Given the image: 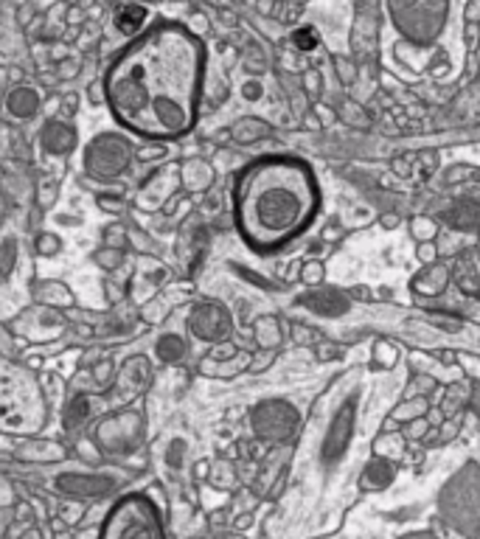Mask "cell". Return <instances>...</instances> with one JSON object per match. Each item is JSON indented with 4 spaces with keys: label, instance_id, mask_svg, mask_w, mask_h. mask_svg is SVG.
I'll return each mask as SVG.
<instances>
[{
    "label": "cell",
    "instance_id": "obj_12",
    "mask_svg": "<svg viewBox=\"0 0 480 539\" xmlns=\"http://www.w3.org/2000/svg\"><path fill=\"white\" fill-rule=\"evenodd\" d=\"M192 326L200 340H222V338H227V331H231V318H227L225 309L205 304L194 312Z\"/></svg>",
    "mask_w": 480,
    "mask_h": 539
},
{
    "label": "cell",
    "instance_id": "obj_15",
    "mask_svg": "<svg viewBox=\"0 0 480 539\" xmlns=\"http://www.w3.org/2000/svg\"><path fill=\"white\" fill-rule=\"evenodd\" d=\"M469 397H472V382L469 380H458V382H450L444 399H441V416L444 419H452V416H461L464 413V405H469Z\"/></svg>",
    "mask_w": 480,
    "mask_h": 539
},
{
    "label": "cell",
    "instance_id": "obj_33",
    "mask_svg": "<svg viewBox=\"0 0 480 539\" xmlns=\"http://www.w3.org/2000/svg\"><path fill=\"white\" fill-rule=\"evenodd\" d=\"M380 222H382V227H385V231H393V227H399V217H396V214H382L380 217Z\"/></svg>",
    "mask_w": 480,
    "mask_h": 539
},
{
    "label": "cell",
    "instance_id": "obj_1",
    "mask_svg": "<svg viewBox=\"0 0 480 539\" xmlns=\"http://www.w3.org/2000/svg\"><path fill=\"white\" fill-rule=\"evenodd\" d=\"M202 48L180 26H160L124 51L107 73V101L127 130L177 138L192 130Z\"/></svg>",
    "mask_w": 480,
    "mask_h": 539
},
{
    "label": "cell",
    "instance_id": "obj_23",
    "mask_svg": "<svg viewBox=\"0 0 480 539\" xmlns=\"http://www.w3.org/2000/svg\"><path fill=\"white\" fill-rule=\"evenodd\" d=\"M430 427H433V424L427 422V416H422V419H413V422H407L402 435H405L407 441H422L424 435L430 432Z\"/></svg>",
    "mask_w": 480,
    "mask_h": 539
},
{
    "label": "cell",
    "instance_id": "obj_31",
    "mask_svg": "<svg viewBox=\"0 0 480 539\" xmlns=\"http://www.w3.org/2000/svg\"><path fill=\"white\" fill-rule=\"evenodd\" d=\"M469 407L475 413V419L480 424V382H472V397H469Z\"/></svg>",
    "mask_w": 480,
    "mask_h": 539
},
{
    "label": "cell",
    "instance_id": "obj_3",
    "mask_svg": "<svg viewBox=\"0 0 480 539\" xmlns=\"http://www.w3.org/2000/svg\"><path fill=\"white\" fill-rule=\"evenodd\" d=\"M438 523L452 536L469 539L480 531V464L467 461L441 486L435 500Z\"/></svg>",
    "mask_w": 480,
    "mask_h": 539
},
{
    "label": "cell",
    "instance_id": "obj_9",
    "mask_svg": "<svg viewBox=\"0 0 480 539\" xmlns=\"http://www.w3.org/2000/svg\"><path fill=\"white\" fill-rule=\"evenodd\" d=\"M450 284H452L450 267L441 264V261H435V264L422 267L419 273L410 278V293L422 295V298H441L450 289Z\"/></svg>",
    "mask_w": 480,
    "mask_h": 539
},
{
    "label": "cell",
    "instance_id": "obj_26",
    "mask_svg": "<svg viewBox=\"0 0 480 539\" xmlns=\"http://www.w3.org/2000/svg\"><path fill=\"white\" fill-rule=\"evenodd\" d=\"M138 20H143V9H127L118 17V23H121L124 31H133L138 26Z\"/></svg>",
    "mask_w": 480,
    "mask_h": 539
},
{
    "label": "cell",
    "instance_id": "obj_14",
    "mask_svg": "<svg viewBox=\"0 0 480 539\" xmlns=\"http://www.w3.org/2000/svg\"><path fill=\"white\" fill-rule=\"evenodd\" d=\"M59 489L79 497H99L113 489V481L99 478V475H90V478L88 475H68V478H59Z\"/></svg>",
    "mask_w": 480,
    "mask_h": 539
},
{
    "label": "cell",
    "instance_id": "obj_10",
    "mask_svg": "<svg viewBox=\"0 0 480 539\" xmlns=\"http://www.w3.org/2000/svg\"><path fill=\"white\" fill-rule=\"evenodd\" d=\"M452 284L464 295H480V247H467L450 267Z\"/></svg>",
    "mask_w": 480,
    "mask_h": 539
},
{
    "label": "cell",
    "instance_id": "obj_27",
    "mask_svg": "<svg viewBox=\"0 0 480 539\" xmlns=\"http://www.w3.org/2000/svg\"><path fill=\"white\" fill-rule=\"evenodd\" d=\"M296 46L304 48V51H312V48L318 46L315 31H312V29H301V31H296Z\"/></svg>",
    "mask_w": 480,
    "mask_h": 539
},
{
    "label": "cell",
    "instance_id": "obj_29",
    "mask_svg": "<svg viewBox=\"0 0 480 539\" xmlns=\"http://www.w3.org/2000/svg\"><path fill=\"white\" fill-rule=\"evenodd\" d=\"M296 338H298V343H321V331H315V329H306V326H298L296 329Z\"/></svg>",
    "mask_w": 480,
    "mask_h": 539
},
{
    "label": "cell",
    "instance_id": "obj_7",
    "mask_svg": "<svg viewBox=\"0 0 480 539\" xmlns=\"http://www.w3.org/2000/svg\"><path fill=\"white\" fill-rule=\"evenodd\" d=\"M253 427L261 439L270 441H287L296 435L298 430V410L289 402L273 399V402H261L253 410Z\"/></svg>",
    "mask_w": 480,
    "mask_h": 539
},
{
    "label": "cell",
    "instance_id": "obj_17",
    "mask_svg": "<svg viewBox=\"0 0 480 539\" xmlns=\"http://www.w3.org/2000/svg\"><path fill=\"white\" fill-rule=\"evenodd\" d=\"M405 444L407 439L399 432V430H385L380 432L377 439H373V455H380V458H388V461H396L405 455Z\"/></svg>",
    "mask_w": 480,
    "mask_h": 539
},
{
    "label": "cell",
    "instance_id": "obj_4",
    "mask_svg": "<svg viewBox=\"0 0 480 539\" xmlns=\"http://www.w3.org/2000/svg\"><path fill=\"white\" fill-rule=\"evenodd\" d=\"M101 539H163V526L155 503L143 494H130L110 511Z\"/></svg>",
    "mask_w": 480,
    "mask_h": 539
},
{
    "label": "cell",
    "instance_id": "obj_28",
    "mask_svg": "<svg viewBox=\"0 0 480 539\" xmlns=\"http://www.w3.org/2000/svg\"><path fill=\"white\" fill-rule=\"evenodd\" d=\"M348 298L368 304V301H373V289H371V287H365V284H360V287H351V289H348Z\"/></svg>",
    "mask_w": 480,
    "mask_h": 539
},
{
    "label": "cell",
    "instance_id": "obj_6",
    "mask_svg": "<svg viewBox=\"0 0 480 539\" xmlns=\"http://www.w3.org/2000/svg\"><path fill=\"white\" fill-rule=\"evenodd\" d=\"M357 399H360V390H354L340 405V410L335 413V419H331V424L323 435V447H321L323 466H335L346 455L351 435H354V424H357Z\"/></svg>",
    "mask_w": 480,
    "mask_h": 539
},
{
    "label": "cell",
    "instance_id": "obj_13",
    "mask_svg": "<svg viewBox=\"0 0 480 539\" xmlns=\"http://www.w3.org/2000/svg\"><path fill=\"white\" fill-rule=\"evenodd\" d=\"M393 481H396V464L388 458H380V455H373V458L365 464V469L360 472L363 492H385Z\"/></svg>",
    "mask_w": 480,
    "mask_h": 539
},
{
    "label": "cell",
    "instance_id": "obj_20",
    "mask_svg": "<svg viewBox=\"0 0 480 539\" xmlns=\"http://www.w3.org/2000/svg\"><path fill=\"white\" fill-rule=\"evenodd\" d=\"M441 183L444 185H458V183H480V169L477 166H450V169L441 175Z\"/></svg>",
    "mask_w": 480,
    "mask_h": 539
},
{
    "label": "cell",
    "instance_id": "obj_24",
    "mask_svg": "<svg viewBox=\"0 0 480 539\" xmlns=\"http://www.w3.org/2000/svg\"><path fill=\"white\" fill-rule=\"evenodd\" d=\"M438 253H441V247H438L435 242H419V247H416V261H419L422 267L435 264Z\"/></svg>",
    "mask_w": 480,
    "mask_h": 539
},
{
    "label": "cell",
    "instance_id": "obj_5",
    "mask_svg": "<svg viewBox=\"0 0 480 539\" xmlns=\"http://www.w3.org/2000/svg\"><path fill=\"white\" fill-rule=\"evenodd\" d=\"M396 29L413 43H430L444 29L447 0H388Z\"/></svg>",
    "mask_w": 480,
    "mask_h": 539
},
{
    "label": "cell",
    "instance_id": "obj_32",
    "mask_svg": "<svg viewBox=\"0 0 480 539\" xmlns=\"http://www.w3.org/2000/svg\"><path fill=\"white\" fill-rule=\"evenodd\" d=\"M433 326H441V329H450V331H458V329H461V323H458V321H447V318H427Z\"/></svg>",
    "mask_w": 480,
    "mask_h": 539
},
{
    "label": "cell",
    "instance_id": "obj_2",
    "mask_svg": "<svg viewBox=\"0 0 480 539\" xmlns=\"http://www.w3.org/2000/svg\"><path fill=\"white\" fill-rule=\"evenodd\" d=\"M321 209V189L306 163L264 158L247 166L236 185V222L256 251H279L298 239Z\"/></svg>",
    "mask_w": 480,
    "mask_h": 539
},
{
    "label": "cell",
    "instance_id": "obj_21",
    "mask_svg": "<svg viewBox=\"0 0 480 539\" xmlns=\"http://www.w3.org/2000/svg\"><path fill=\"white\" fill-rule=\"evenodd\" d=\"M435 388H438V382L430 377V374H419V371H416V374L407 380V388H405V399H410V397H433L435 393Z\"/></svg>",
    "mask_w": 480,
    "mask_h": 539
},
{
    "label": "cell",
    "instance_id": "obj_8",
    "mask_svg": "<svg viewBox=\"0 0 480 539\" xmlns=\"http://www.w3.org/2000/svg\"><path fill=\"white\" fill-rule=\"evenodd\" d=\"M301 306H306L309 312H315L321 318H340L348 312V293H343V289H335V287H315L312 293L301 295L298 298Z\"/></svg>",
    "mask_w": 480,
    "mask_h": 539
},
{
    "label": "cell",
    "instance_id": "obj_19",
    "mask_svg": "<svg viewBox=\"0 0 480 539\" xmlns=\"http://www.w3.org/2000/svg\"><path fill=\"white\" fill-rule=\"evenodd\" d=\"M438 231H441V225H438V219H433V217L419 214L410 219V236L416 242H435Z\"/></svg>",
    "mask_w": 480,
    "mask_h": 539
},
{
    "label": "cell",
    "instance_id": "obj_22",
    "mask_svg": "<svg viewBox=\"0 0 480 539\" xmlns=\"http://www.w3.org/2000/svg\"><path fill=\"white\" fill-rule=\"evenodd\" d=\"M301 281L309 287H321L326 281V267L321 261H306L301 267Z\"/></svg>",
    "mask_w": 480,
    "mask_h": 539
},
{
    "label": "cell",
    "instance_id": "obj_34",
    "mask_svg": "<svg viewBox=\"0 0 480 539\" xmlns=\"http://www.w3.org/2000/svg\"><path fill=\"white\" fill-rule=\"evenodd\" d=\"M452 357H455L452 351H441V363H447V365H450V363H452Z\"/></svg>",
    "mask_w": 480,
    "mask_h": 539
},
{
    "label": "cell",
    "instance_id": "obj_25",
    "mask_svg": "<svg viewBox=\"0 0 480 539\" xmlns=\"http://www.w3.org/2000/svg\"><path fill=\"white\" fill-rule=\"evenodd\" d=\"M315 355H318V360L321 363H335V360H340L343 357V346H338V343H318L315 346Z\"/></svg>",
    "mask_w": 480,
    "mask_h": 539
},
{
    "label": "cell",
    "instance_id": "obj_18",
    "mask_svg": "<svg viewBox=\"0 0 480 539\" xmlns=\"http://www.w3.org/2000/svg\"><path fill=\"white\" fill-rule=\"evenodd\" d=\"M371 357H373V365L377 368L390 371V368H396V363H399V346L388 338H377L371 346Z\"/></svg>",
    "mask_w": 480,
    "mask_h": 539
},
{
    "label": "cell",
    "instance_id": "obj_11",
    "mask_svg": "<svg viewBox=\"0 0 480 539\" xmlns=\"http://www.w3.org/2000/svg\"><path fill=\"white\" fill-rule=\"evenodd\" d=\"M438 222H444L452 231L477 234L480 231V200H455L438 214Z\"/></svg>",
    "mask_w": 480,
    "mask_h": 539
},
{
    "label": "cell",
    "instance_id": "obj_30",
    "mask_svg": "<svg viewBox=\"0 0 480 539\" xmlns=\"http://www.w3.org/2000/svg\"><path fill=\"white\" fill-rule=\"evenodd\" d=\"M399 539H444V536L435 534V531H410V534H405V536H399ZM469 539H480V531H477L475 536H469Z\"/></svg>",
    "mask_w": 480,
    "mask_h": 539
},
{
    "label": "cell",
    "instance_id": "obj_16",
    "mask_svg": "<svg viewBox=\"0 0 480 539\" xmlns=\"http://www.w3.org/2000/svg\"><path fill=\"white\" fill-rule=\"evenodd\" d=\"M430 399L427 397H410V399H402L399 405H396L393 410H390V416H388V422H385V427H390V424H407V422H413V419H422V416H427L430 413Z\"/></svg>",
    "mask_w": 480,
    "mask_h": 539
}]
</instances>
